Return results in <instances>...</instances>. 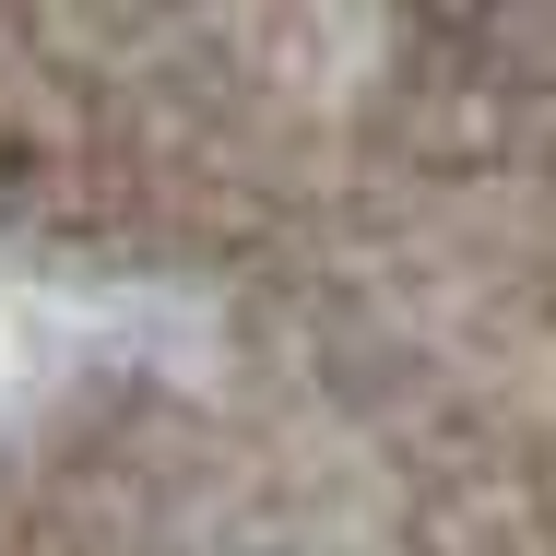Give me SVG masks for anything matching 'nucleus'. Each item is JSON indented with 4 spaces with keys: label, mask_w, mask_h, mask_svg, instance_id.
Instances as JSON below:
<instances>
[]
</instances>
